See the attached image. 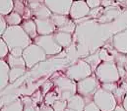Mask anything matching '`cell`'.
Listing matches in <instances>:
<instances>
[{"label": "cell", "instance_id": "4316f807", "mask_svg": "<svg viewBox=\"0 0 127 111\" xmlns=\"http://www.w3.org/2000/svg\"><path fill=\"white\" fill-rule=\"evenodd\" d=\"M90 66H91V68H92V70L94 69L95 71V69L97 68V66L100 64L99 63V61H100V57H99V53H95L94 55L90 56V57H88L86 60H85Z\"/></svg>", "mask_w": 127, "mask_h": 111}, {"label": "cell", "instance_id": "7a4b0ae2", "mask_svg": "<svg viewBox=\"0 0 127 111\" xmlns=\"http://www.w3.org/2000/svg\"><path fill=\"white\" fill-rule=\"evenodd\" d=\"M95 74L101 83H116L120 79L118 67L113 60L100 62V64L95 69Z\"/></svg>", "mask_w": 127, "mask_h": 111}, {"label": "cell", "instance_id": "6da1fadb", "mask_svg": "<svg viewBox=\"0 0 127 111\" xmlns=\"http://www.w3.org/2000/svg\"><path fill=\"white\" fill-rule=\"evenodd\" d=\"M1 37L6 42L9 50L13 48L25 49L32 43V40L28 36L21 26H8Z\"/></svg>", "mask_w": 127, "mask_h": 111}, {"label": "cell", "instance_id": "f546056e", "mask_svg": "<svg viewBox=\"0 0 127 111\" xmlns=\"http://www.w3.org/2000/svg\"><path fill=\"white\" fill-rule=\"evenodd\" d=\"M9 54V48L6 44V42L3 40L2 37H0V60L4 59Z\"/></svg>", "mask_w": 127, "mask_h": 111}, {"label": "cell", "instance_id": "ab89813d", "mask_svg": "<svg viewBox=\"0 0 127 111\" xmlns=\"http://www.w3.org/2000/svg\"><path fill=\"white\" fill-rule=\"evenodd\" d=\"M111 4V0H101V5L102 6H107Z\"/></svg>", "mask_w": 127, "mask_h": 111}, {"label": "cell", "instance_id": "7c38bea8", "mask_svg": "<svg viewBox=\"0 0 127 111\" xmlns=\"http://www.w3.org/2000/svg\"><path fill=\"white\" fill-rule=\"evenodd\" d=\"M36 25L38 35H48L53 34L56 31V27L49 19H33Z\"/></svg>", "mask_w": 127, "mask_h": 111}, {"label": "cell", "instance_id": "4fadbf2b", "mask_svg": "<svg viewBox=\"0 0 127 111\" xmlns=\"http://www.w3.org/2000/svg\"><path fill=\"white\" fill-rule=\"evenodd\" d=\"M113 46L117 52L127 54V28L119 31L113 36Z\"/></svg>", "mask_w": 127, "mask_h": 111}, {"label": "cell", "instance_id": "8fae6325", "mask_svg": "<svg viewBox=\"0 0 127 111\" xmlns=\"http://www.w3.org/2000/svg\"><path fill=\"white\" fill-rule=\"evenodd\" d=\"M90 11L91 9L89 8L86 1H73L69 12V16L73 20L82 19L88 16L90 14Z\"/></svg>", "mask_w": 127, "mask_h": 111}, {"label": "cell", "instance_id": "7bdbcfd3", "mask_svg": "<svg viewBox=\"0 0 127 111\" xmlns=\"http://www.w3.org/2000/svg\"><path fill=\"white\" fill-rule=\"evenodd\" d=\"M65 111H76V110H73V109H70V108H67Z\"/></svg>", "mask_w": 127, "mask_h": 111}, {"label": "cell", "instance_id": "52a82bcc", "mask_svg": "<svg viewBox=\"0 0 127 111\" xmlns=\"http://www.w3.org/2000/svg\"><path fill=\"white\" fill-rule=\"evenodd\" d=\"M23 58L26 63L27 69H31L34 65L39 62H42L46 59V53L43 51L41 47L36 45L35 43H31L23 50Z\"/></svg>", "mask_w": 127, "mask_h": 111}, {"label": "cell", "instance_id": "e0dca14e", "mask_svg": "<svg viewBox=\"0 0 127 111\" xmlns=\"http://www.w3.org/2000/svg\"><path fill=\"white\" fill-rule=\"evenodd\" d=\"M21 27L32 40H34L37 37L38 33H37L36 25H35V22L33 19H29V20L23 21V23L21 24Z\"/></svg>", "mask_w": 127, "mask_h": 111}, {"label": "cell", "instance_id": "9a60e30c", "mask_svg": "<svg viewBox=\"0 0 127 111\" xmlns=\"http://www.w3.org/2000/svg\"><path fill=\"white\" fill-rule=\"evenodd\" d=\"M9 71L10 67L4 60H0V91L3 90L9 83Z\"/></svg>", "mask_w": 127, "mask_h": 111}, {"label": "cell", "instance_id": "f6af8a7d", "mask_svg": "<svg viewBox=\"0 0 127 111\" xmlns=\"http://www.w3.org/2000/svg\"><path fill=\"white\" fill-rule=\"evenodd\" d=\"M118 1H119V2H126L127 0H118Z\"/></svg>", "mask_w": 127, "mask_h": 111}, {"label": "cell", "instance_id": "f1b7e54d", "mask_svg": "<svg viewBox=\"0 0 127 111\" xmlns=\"http://www.w3.org/2000/svg\"><path fill=\"white\" fill-rule=\"evenodd\" d=\"M51 106L54 111H65L67 109V101L62 100V99H58Z\"/></svg>", "mask_w": 127, "mask_h": 111}, {"label": "cell", "instance_id": "e575fe53", "mask_svg": "<svg viewBox=\"0 0 127 111\" xmlns=\"http://www.w3.org/2000/svg\"><path fill=\"white\" fill-rule=\"evenodd\" d=\"M31 98L32 99V101H33V102H35L36 104H38V103H39V102H41V100H42V99H41V91H39V90H38V91L34 92V93L32 94V96L31 97Z\"/></svg>", "mask_w": 127, "mask_h": 111}, {"label": "cell", "instance_id": "3957f363", "mask_svg": "<svg viewBox=\"0 0 127 111\" xmlns=\"http://www.w3.org/2000/svg\"><path fill=\"white\" fill-rule=\"evenodd\" d=\"M53 84L55 90L59 94V98L62 100H68L74 94L77 93V83L63 75H56L53 78Z\"/></svg>", "mask_w": 127, "mask_h": 111}, {"label": "cell", "instance_id": "5b68a950", "mask_svg": "<svg viewBox=\"0 0 127 111\" xmlns=\"http://www.w3.org/2000/svg\"><path fill=\"white\" fill-rule=\"evenodd\" d=\"M93 101L98 106L100 111H113L117 106L115 95L101 87H99L93 96Z\"/></svg>", "mask_w": 127, "mask_h": 111}, {"label": "cell", "instance_id": "cb8c5ba5", "mask_svg": "<svg viewBox=\"0 0 127 111\" xmlns=\"http://www.w3.org/2000/svg\"><path fill=\"white\" fill-rule=\"evenodd\" d=\"M22 99V102L24 104L23 111H40L39 105L32 101V99L29 96H24Z\"/></svg>", "mask_w": 127, "mask_h": 111}, {"label": "cell", "instance_id": "74e56055", "mask_svg": "<svg viewBox=\"0 0 127 111\" xmlns=\"http://www.w3.org/2000/svg\"><path fill=\"white\" fill-rule=\"evenodd\" d=\"M39 109H40V111H54L51 105H47L45 103H41L39 105Z\"/></svg>", "mask_w": 127, "mask_h": 111}, {"label": "cell", "instance_id": "d4e9b609", "mask_svg": "<svg viewBox=\"0 0 127 111\" xmlns=\"http://www.w3.org/2000/svg\"><path fill=\"white\" fill-rule=\"evenodd\" d=\"M50 20L52 21V23L54 24V26L56 27V29L60 27H62L64 24H66L70 19L68 18V16L65 15H59V14H52L50 17Z\"/></svg>", "mask_w": 127, "mask_h": 111}, {"label": "cell", "instance_id": "30bf717a", "mask_svg": "<svg viewBox=\"0 0 127 111\" xmlns=\"http://www.w3.org/2000/svg\"><path fill=\"white\" fill-rule=\"evenodd\" d=\"M28 7L32 13L33 19H49L52 15L51 11L43 3V1L28 3Z\"/></svg>", "mask_w": 127, "mask_h": 111}, {"label": "cell", "instance_id": "7402d4cb", "mask_svg": "<svg viewBox=\"0 0 127 111\" xmlns=\"http://www.w3.org/2000/svg\"><path fill=\"white\" fill-rule=\"evenodd\" d=\"M26 67H16V68H10L9 71V83H14L17 79L22 77L26 72Z\"/></svg>", "mask_w": 127, "mask_h": 111}, {"label": "cell", "instance_id": "83f0119b", "mask_svg": "<svg viewBox=\"0 0 127 111\" xmlns=\"http://www.w3.org/2000/svg\"><path fill=\"white\" fill-rule=\"evenodd\" d=\"M75 23L72 21V19H70L66 24H64L62 27L58 28L56 29V31H63V32H67V33H73L75 30Z\"/></svg>", "mask_w": 127, "mask_h": 111}, {"label": "cell", "instance_id": "1f68e13d", "mask_svg": "<svg viewBox=\"0 0 127 111\" xmlns=\"http://www.w3.org/2000/svg\"><path fill=\"white\" fill-rule=\"evenodd\" d=\"M83 111H100V109L98 108V106L95 104L93 100H91V101L86 103L85 108H84Z\"/></svg>", "mask_w": 127, "mask_h": 111}, {"label": "cell", "instance_id": "d6986e66", "mask_svg": "<svg viewBox=\"0 0 127 111\" xmlns=\"http://www.w3.org/2000/svg\"><path fill=\"white\" fill-rule=\"evenodd\" d=\"M7 26H21L23 23V18L20 14L12 11L10 14L4 16Z\"/></svg>", "mask_w": 127, "mask_h": 111}, {"label": "cell", "instance_id": "60d3db41", "mask_svg": "<svg viewBox=\"0 0 127 111\" xmlns=\"http://www.w3.org/2000/svg\"><path fill=\"white\" fill-rule=\"evenodd\" d=\"M113 111H126V110L124 109V107H123L122 105H118V104H117V106L115 107V109Z\"/></svg>", "mask_w": 127, "mask_h": 111}, {"label": "cell", "instance_id": "d6a6232c", "mask_svg": "<svg viewBox=\"0 0 127 111\" xmlns=\"http://www.w3.org/2000/svg\"><path fill=\"white\" fill-rule=\"evenodd\" d=\"M90 9H95L101 5V0H85Z\"/></svg>", "mask_w": 127, "mask_h": 111}, {"label": "cell", "instance_id": "ba28073f", "mask_svg": "<svg viewBox=\"0 0 127 111\" xmlns=\"http://www.w3.org/2000/svg\"><path fill=\"white\" fill-rule=\"evenodd\" d=\"M33 43L41 47L46 55H55L62 51V47L56 42L53 34L37 35V37L33 40Z\"/></svg>", "mask_w": 127, "mask_h": 111}, {"label": "cell", "instance_id": "8992f818", "mask_svg": "<svg viewBox=\"0 0 127 111\" xmlns=\"http://www.w3.org/2000/svg\"><path fill=\"white\" fill-rule=\"evenodd\" d=\"M92 68L85 60H78L76 63L69 66L65 72V76L69 79L75 81L76 83L91 76L92 75Z\"/></svg>", "mask_w": 127, "mask_h": 111}, {"label": "cell", "instance_id": "5bb4252c", "mask_svg": "<svg viewBox=\"0 0 127 111\" xmlns=\"http://www.w3.org/2000/svg\"><path fill=\"white\" fill-rule=\"evenodd\" d=\"M86 103L87 102H86L85 98L82 95L76 93L67 100V108H70V109L76 111H83Z\"/></svg>", "mask_w": 127, "mask_h": 111}, {"label": "cell", "instance_id": "4dcf8cb0", "mask_svg": "<svg viewBox=\"0 0 127 111\" xmlns=\"http://www.w3.org/2000/svg\"><path fill=\"white\" fill-rule=\"evenodd\" d=\"M101 88L107 90V91H110L112 92L113 94L116 92V90L118 89V86L115 83H101Z\"/></svg>", "mask_w": 127, "mask_h": 111}, {"label": "cell", "instance_id": "2e32d148", "mask_svg": "<svg viewBox=\"0 0 127 111\" xmlns=\"http://www.w3.org/2000/svg\"><path fill=\"white\" fill-rule=\"evenodd\" d=\"M13 11L20 14L22 16V18L25 20H29L30 17H32V13L28 7V3L26 4V2L24 0H14Z\"/></svg>", "mask_w": 127, "mask_h": 111}, {"label": "cell", "instance_id": "d590c367", "mask_svg": "<svg viewBox=\"0 0 127 111\" xmlns=\"http://www.w3.org/2000/svg\"><path fill=\"white\" fill-rule=\"evenodd\" d=\"M52 85H54V84H53V83H51V82H47V83H45L43 85H42V91H41V92L45 95L48 91H50V88H51Z\"/></svg>", "mask_w": 127, "mask_h": 111}, {"label": "cell", "instance_id": "f35d334b", "mask_svg": "<svg viewBox=\"0 0 127 111\" xmlns=\"http://www.w3.org/2000/svg\"><path fill=\"white\" fill-rule=\"evenodd\" d=\"M122 106L124 107V109L127 111V92L125 93L124 97H123V100H122Z\"/></svg>", "mask_w": 127, "mask_h": 111}, {"label": "cell", "instance_id": "8d00e7d4", "mask_svg": "<svg viewBox=\"0 0 127 111\" xmlns=\"http://www.w3.org/2000/svg\"><path fill=\"white\" fill-rule=\"evenodd\" d=\"M23 50H24V49H22V48H13V49L9 50V53L14 56L21 57V56L23 55Z\"/></svg>", "mask_w": 127, "mask_h": 111}, {"label": "cell", "instance_id": "9c48e42d", "mask_svg": "<svg viewBox=\"0 0 127 111\" xmlns=\"http://www.w3.org/2000/svg\"><path fill=\"white\" fill-rule=\"evenodd\" d=\"M43 3L47 6L52 14L68 16L73 0H43Z\"/></svg>", "mask_w": 127, "mask_h": 111}, {"label": "cell", "instance_id": "ffe728a7", "mask_svg": "<svg viewBox=\"0 0 127 111\" xmlns=\"http://www.w3.org/2000/svg\"><path fill=\"white\" fill-rule=\"evenodd\" d=\"M23 109H24V104L22 102V99L17 98L15 100L3 105L0 111H23Z\"/></svg>", "mask_w": 127, "mask_h": 111}, {"label": "cell", "instance_id": "ac0fdd59", "mask_svg": "<svg viewBox=\"0 0 127 111\" xmlns=\"http://www.w3.org/2000/svg\"><path fill=\"white\" fill-rule=\"evenodd\" d=\"M53 36H54L56 42L62 48L68 47L72 43V34L71 33H67V32H63V31H55L53 33Z\"/></svg>", "mask_w": 127, "mask_h": 111}, {"label": "cell", "instance_id": "836d02e7", "mask_svg": "<svg viewBox=\"0 0 127 111\" xmlns=\"http://www.w3.org/2000/svg\"><path fill=\"white\" fill-rule=\"evenodd\" d=\"M7 27H8V26H7V24H6V21H5L4 16L0 14V37L3 35V33H4V31L6 30Z\"/></svg>", "mask_w": 127, "mask_h": 111}, {"label": "cell", "instance_id": "ee69618b", "mask_svg": "<svg viewBox=\"0 0 127 111\" xmlns=\"http://www.w3.org/2000/svg\"><path fill=\"white\" fill-rule=\"evenodd\" d=\"M125 68H126L125 70H126V72H127V54H126V66H125Z\"/></svg>", "mask_w": 127, "mask_h": 111}, {"label": "cell", "instance_id": "b9f144b4", "mask_svg": "<svg viewBox=\"0 0 127 111\" xmlns=\"http://www.w3.org/2000/svg\"><path fill=\"white\" fill-rule=\"evenodd\" d=\"M27 3H32V2H42L43 0H24Z\"/></svg>", "mask_w": 127, "mask_h": 111}, {"label": "cell", "instance_id": "bcb514c9", "mask_svg": "<svg viewBox=\"0 0 127 111\" xmlns=\"http://www.w3.org/2000/svg\"><path fill=\"white\" fill-rule=\"evenodd\" d=\"M73 1H85V0H73Z\"/></svg>", "mask_w": 127, "mask_h": 111}, {"label": "cell", "instance_id": "277c9868", "mask_svg": "<svg viewBox=\"0 0 127 111\" xmlns=\"http://www.w3.org/2000/svg\"><path fill=\"white\" fill-rule=\"evenodd\" d=\"M100 87V82L97 78L93 75L77 82V93L82 95L85 100L91 101L93 100V96L96 92V90Z\"/></svg>", "mask_w": 127, "mask_h": 111}, {"label": "cell", "instance_id": "44dd1931", "mask_svg": "<svg viewBox=\"0 0 127 111\" xmlns=\"http://www.w3.org/2000/svg\"><path fill=\"white\" fill-rule=\"evenodd\" d=\"M9 65L10 68H16V67H26V63L25 60L23 58V56L18 57V56H14L12 54H8L7 55V61H6ZM27 68V67H26Z\"/></svg>", "mask_w": 127, "mask_h": 111}, {"label": "cell", "instance_id": "603a6c76", "mask_svg": "<svg viewBox=\"0 0 127 111\" xmlns=\"http://www.w3.org/2000/svg\"><path fill=\"white\" fill-rule=\"evenodd\" d=\"M14 0H0V14L6 16L13 11Z\"/></svg>", "mask_w": 127, "mask_h": 111}, {"label": "cell", "instance_id": "484cf974", "mask_svg": "<svg viewBox=\"0 0 127 111\" xmlns=\"http://www.w3.org/2000/svg\"><path fill=\"white\" fill-rule=\"evenodd\" d=\"M60 99L59 98V94L58 92L54 89V90H50L48 91L45 95H44V103L47 105H52L56 100Z\"/></svg>", "mask_w": 127, "mask_h": 111}]
</instances>
